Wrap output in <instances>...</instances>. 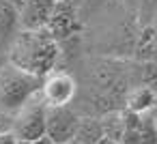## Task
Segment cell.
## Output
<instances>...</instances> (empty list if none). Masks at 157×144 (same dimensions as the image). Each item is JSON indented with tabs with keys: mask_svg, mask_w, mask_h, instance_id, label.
Returning <instances> with one entry per match:
<instances>
[{
	"mask_svg": "<svg viewBox=\"0 0 157 144\" xmlns=\"http://www.w3.org/2000/svg\"><path fill=\"white\" fill-rule=\"evenodd\" d=\"M5 56L17 69L37 78H45L56 69V63L60 58V43L54 41L45 28L20 30Z\"/></svg>",
	"mask_w": 157,
	"mask_h": 144,
	"instance_id": "obj_1",
	"label": "cell"
},
{
	"mask_svg": "<svg viewBox=\"0 0 157 144\" xmlns=\"http://www.w3.org/2000/svg\"><path fill=\"white\" fill-rule=\"evenodd\" d=\"M43 78L26 73L9 60L0 67V112L13 116L28 99L41 93Z\"/></svg>",
	"mask_w": 157,
	"mask_h": 144,
	"instance_id": "obj_2",
	"label": "cell"
},
{
	"mask_svg": "<svg viewBox=\"0 0 157 144\" xmlns=\"http://www.w3.org/2000/svg\"><path fill=\"white\" fill-rule=\"evenodd\" d=\"M45 112L48 103L43 101L41 93L28 99L13 116H11V133L17 140L35 142L45 135Z\"/></svg>",
	"mask_w": 157,
	"mask_h": 144,
	"instance_id": "obj_3",
	"label": "cell"
},
{
	"mask_svg": "<svg viewBox=\"0 0 157 144\" xmlns=\"http://www.w3.org/2000/svg\"><path fill=\"white\" fill-rule=\"evenodd\" d=\"M80 123V112L71 105H48L45 112V138L54 144H65L73 140Z\"/></svg>",
	"mask_w": 157,
	"mask_h": 144,
	"instance_id": "obj_4",
	"label": "cell"
},
{
	"mask_svg": "<svg viewBox=\"0 0 157 144\" xmlns=\"http://www.w3.org/2000/svg\"><path fill=\"white\" fill-rule=\"evenodd\" d=\"M78 95V82L67 71H52L43 78L41 97L48 105H71Z\"/></svg>",
	"mask_w": 157,
	"mask_h": 144,
	"instance_id": "obj_5",
	"label": "cell"
},
{
	"mask_svg": "<svg viewBox=\"0 0 157 144\" xmlns=\"http://www.w3.org/2000/svg\"><path fill=\"white\" fill-rule=\"evenodd\" d=\"M45 30L50 37L58 43L71 39L80 30V17H78V7L69 2H56L52 9V15L45 24Z\"/></svg>",
	"mask_w": 157,
	"mask_h": 144,
	"instance_id": "obj_6",
	"label": "cell"
},
{
	"mask_svg": "<svg viewBox=\"0 0 157 144\" xmlns=\"http://www.w3.org/2000/svg\"><path fill=\"white\" fill-rule=\"evenodd\" d=\"M56 0H26L17 9L22 30H41L45 28Z\"/></svg>",
	"mask_w": 157,
	"mask_h": 144,
	"instance_id": "obj_7",
	"label": "cell"
},
{
	"mask_svg": "<svg viewBox=\"0 0 157 144\" xmlns=\"http://www.w3.org/2000/svg\"><path fill=\"white\" fill-rule=\"evenodd\" d=\"M20 13L9 0H0V54H7L15 35L20 32Z\"/></svg>",
	"mask_w": 157,
	"mask_h": 144,
	"instance_id": "obj_8",
	"label": "cell"
},
{
	"mask_svg": "<svg viewBox=\"0 0 157 144\" xmlns=\"http://www.w3.org/2000/svg\"><path fill=\"white\" fill-rule=\"evenodd\" d=\"M155 99H157V93L151 90L148 86H142V84L131 86L127 97H125V110H131L138 114H151Z\"/></svg>",
	"mask_w": 157,
	"mask_h": 144,
	"instance_id": "obj_9",
	"label": "cell"
},
{
	"mask_svg": "<svg viewBox=\"0 0 157 144\" xmlns=\"http://www.w3.org/2000/svg\"><path fill=\"white\" fill-rule=\"evenodd\" d=\"M99 138H103V127H101L99 116L80 114V123H78V129H75L73 140H78L82 144H95Z\"/></svg>",
	"mask_w": 157,
	"mask_h": 144,
	"instance_id": "obj_10",
	"label": "cell"
},
{
	"mask_svg": "<svg viewBox=\"0 0 157 144\" xmlns=\"http://www.w3.org/2000/svg\"><path fill=\"white\" fill-rule=\"evenodd\" d=\"M99 120H101V127H103V135H105V138H112V140H116V142L123 140V133H125L123 110H110V112L101 114Z\"/></svg>",
	"mask_w": 157,
	"mask_h": 144,
	"instance_id": "obj_11",
	"label": "cell"
},
{
	"mask_svg": "<svg viewBox=\"0 0 157 144\" xmlns=\"http://www.w3.org/2000/svg\"><path fill=\"white\" fill-rule=\"evenodd\" d=\"M2 131H11V116L0 112V133Z\"/></svg>",
	"mask_w": 157,
	"mask_h": 144,
	"instance_id": "obj_12",
	"label": "cell"
},
{
	"mask_svg": "<svg viewBox=\"0 0 157 144\" xmlns=\"http://www.w3.org/2000/svg\"><path fill=\"white\" fill-rule=\"evenodd\" d=\"M15 142H17V138L11 131H2V133H0V144H15Z\"/></svg>",
	"mask_w": 157,
	"mask_h": 144,
	"instance_id": "obj_13",
	"label": "cell"
},
{
	"mask_svg": "<svg viewBox=\"0 0 157 144\" xmlns=\"http://www.w3.org/2000/svg\"><path fill=\"white\" fill-rule=\"evenodd\" d=\"M95 144H121V142H116V140H112V138H105V135H103V138H99Z\"/></svg>",
	"mask_w": 157,
	"mask_h": 144,
	"instance_id": "obj_14",
	"label": "cell"
},
{
	"mask_svg": "<svg viewBox=\"0 0 157 144\" xmlns=\"http://www.w3.org/2000/svg\"><path fill=\"white\" fill-rule=\"evenodd\" d=\"M33 144H54V142H52L50 138H45V135H43V138H39V140H35Z\"/></svg>",
	"mask_w": 157,
	"mask_h": 144,
	"instance_id": "obj_15",
	"label": "cell"
},
{
	"mask_svg": "<svg viewBox=\"0 0 157 144\" xmlns=\"http://www.w3.org/2000/svg\"><path fill=\"white\" fill-rule=\"evenodd\" d=\"M151 116H153V120H155V125H157V99H155V105H153V110H151Z\"/></svg>",
	"mask_w": 157,
	"mask_h": 144,
	"instance_id": "obj_16",
	"label": "cell"
},
{
	"mask_svg": "<svg viewBox=\"0 0 157 144\" xmlns=\"http://www.w3.org/2000/svg\"><path fill=\"white\" fill-rule=\"evenodd\" d=\"M9 2H11V5H13L15 9H20V7H22V5L26 2V0H9Z\"/></svg>",
	"mask_w": 157,
	"mask_h": 144,
	"instance_id": "obj_17",
	"label": "cell"
},
{
	"mask_svg": "<svg viewBox=\"0 0 157 144\" xmlns=\"http://www.w3.org/2000/svg\"><path fill=\"white\" fill-rule=\"evenodd\" d=\"M56 2H69V5H75V7H78L82 0H56Z\"/></svg>",
	"mask_w": 157,
	"mask_h": 144,
	"instance_id": "obj_18",
	"label": "cell"
},
{
	"mask_svg": "<svg viewBox=\"0 0 157 144\" xmlns=\"http://www.w3.org/2000/svg\"><path fill=\"white\" fill-rule=\"evenodd\" d=\"M5 63H7V56H5V54H0V67H2Z\"/></svg>",
	"mask_w": 157,
	"mask_h": 144,
	"instance_id": "obj_19",
	"label": "cell"
},
{
	"mask_svg": "<svg viewBox=\"0 0 157 144\" xmlns=\"http://www.w3.org/2000/svg\"><path fill=\"white\" fill-rule=\"evenodd\" d=\"M65 144H82V142H78V140H69V142H65Z\"/></svg>",
	"mask_w": 157,
	"mask_h": 144,
	"instance_id": "obj_20",
	"label": "cell"
},
{
	"mask_svg": "<svg viewBox=\"0 0 157 144\" xmlns=\"http://www.w3.org/2000/svg\"><path fill=\"white\" fill-rule=\"evenodd\" d=\"M15 144H33V142H24V140H17Z\"/></svg>",
	"mask_w": 157,
	"mask_h": 144,
	"instance_id": "obj_21",
	"label": "cell"
}]
</instances>
